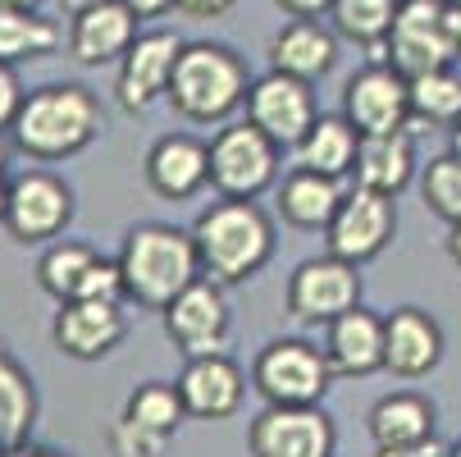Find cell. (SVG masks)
Wrapping results in <instances>:
<instances>
[{"mask_svg":"<svg viewBox=\"0 0 461 457\" xmlns=\"http://www.w3.org/2000/svg\"><path fill=\"white\" fill-rule=\"evenodd\" d=\"M19 105H23L19 74H14V64H5V59H0V128H14V119H19Z\"/></svg>","mask_w":461,"mask_h":457,"instance_id":"cell-35","label":"cell"},{"mask_svg":"<svg viewBox=\"0 0 461 457\" xmlns=\"http://www.w3.org/2000/svg\"><path fill=\"white\" fill-rule=\"evenodd\" d=\"M5 457H64V452H19V448H14V452H5Z\"/></svg>","mask_w":461,"mask_h":457,"instance_id":"cell-45","label":"cell"},{"mask_svg":"<svg viewBox=\"0 0 461 457\" xmlns=\"http://www.w3.org/2000/svg\"><path fill=\"white\" fill-rule=\"evenodd\" d=\"M343 114L357 123V133H393L411 123V78L393 64H370L343 92Z\"/></svg>","mask_w":461,"mask_h":457,"instance_id":"cell-16","label":"cell"},{"mask_svg":"<svg viewBox=\"0 0 461 457\" xmlns=\"http://www.w3.org/2000/svg\"><path fill=\"white\" fill-rule=\"evenodd\" d=\"M398 10H402V0H334L329 19H334V28L348 41L375 46V41H388Z\"/></svg>","mask_w":461,"mask_h":457,"instance_id":"cell-32","label":"cell"},{"mask_svg":"<svg viewBox=\"0 0 461 457\" xmlns=\"http://www.w3.org/2000/svg\"><path fill=\"white\" fill-rule=\"evenodd\" d=\"M275 5L288 14V19H320L334 10V0H275Z\"/></svg>","mask_w":461,"mask_h":457,"instance_id":"cell-37","label":"cell"},{"mask_svg":"<svg viewBox=\"0 0 461 457\" xmlns=\"http://www.w3.org/2000/svg\"><path fill=\"white\" fill-rule=\"evenodd\" d=\"M447 14H452V32H456V46H461V5H447Z\"/></svg>","mask_w":461,"mask_h":457,"instance_id":"cell-43","label":"cell"},{"mask_svg":"<svg viewBox=\"0 0 461 457\" xmlns=\"http://www.w3.org/2000/svg\"><path fill=\"white\" fill-rule=\"evenodd\" d=\"M183 37L178 32H142L128 55L119 59V83H114V101L128 114H147L160 96H169V78L178 64Z\"/></svg>","mask_w":461,"mask_h":457,"instance_id":"cell-14","label":"cell"},{"mask_svg":"<svg viewBox=\"0 0 461 457\" xmlns=\"http://www.w3.org/2000/svg\"><path fill=\"white\" fill-rule=\"evenodd\" d=\"M133 41H138V14L123 0H105V5L74 14V28H69V55L87 64V69L123 59Z\"/></svg>","mask_w":461,"mask_h":457,"instance_id":"cell-18","label":"cell"},{"mask_svg":"<svg viewBox=\"0 0 461 457\" xmlns=\"http://www.w3.org/2000/svg\"><path fill=\"white\" fill-rule=\"evenodd\" d=\"M165 334L183 357H215L229 348V302L220 279H196L165 306Z\"/></svg>","mask_w":461,"mask_h":457,"instance_id":"cell-11","label":"cell"},{"mask_svg":"<svg viewBox=\"0 0 461 457\" xmlns=\"http://www.w3.org/2000/svg\"><path fill=\"white\" fill-rule=\"evenodd\" d=\"M0 174H5V147H0Z\"/></svg>","mask_w":461,"mask_h":457,"instance_id":"cell-48","label":"cell"},{"mask_svg":"<svg viewBox=\"0 0 461 457\" xmlns=\"http://www.w3.org/2000/svg\"><path fill=\"white\" fill-rule=\"evenodd\" d=\"M251 379H256V394L275 407H315L334 384V366H329L324 348L306 339H275L260 348Z\"/></svg>","mask_w":461,"mask_h":457,"instance_id":"cell-5","label":"cell"},{"mask_svg":"<svg viewBox=\"0 0 461 457\" xmlns=\"http://www.w3.org/2000/svg\"><path fill=\"white\" fill-rule=\"evenodd\" d=\"M447 457H461V439H456V443H452V448H447Z\"/></svg>","mask_w":461,"mask_h":457,"instance_id":"cell-47","label":"cell"},{"mask_svg":"<svg viewBox=\"0 0 461 457\" xmlns=\"http://www.w3.org/2000/svg\"><path fill=\"white\" fill-rule=\"evenodd\" d=\"M0 5H23V10H32L37 0H0Z\"/></svg>","mask_w":461,"mask_h":457,"instance_id":"cell-46","label":"cell"},{"mask_svg":"<svg viewBox=\"0 0 461 457\" xmlns=\"http://www.w3.org/2000/svg\"><path fill=\"white\" fill-rule=\"evenodd\" d=\"M247 119L266 133L279 151L284 147H297L311 123L320 119L315 114V96H311V83L306 78H293V74H266L256 78L251 92H247Z\"/></svg>","mask_w":461,"mask_h":457,"instance_id":"cell-12","label":"cell"},{"mask_svg":"<svg viewBox=\"0 0 461 457\" xmlns=\"http://www.w3.org/2000/svg\"><path fill=\"white\" fill-rule=\"evenodd\" d=\"M128 334V320H123V302L110 297H74V302H59L55 324H50V339L64 357L74 361H96L105 352H114Z\"/></svg>","mask_w":461,"mask_h":457,"instance_id":"cell-15","label":"cell"},{"mask_svg":"<svg viewBox=\"0 0 461 457\" xmlns=\"http://www.w3.org/2000/svg\"><path fill=\"white\" fill-rule=\"evenodd\" d=\"M456 59H461V46L452 32L447 0H402L398 19H393V32H388L393 69L416 78V74L443 69V64H456Z\"/></svg>","mask_w":461,"mask_h":457,"instance_id":"cell-6","label":"cell"},{"mask_svg":"<svg viewBox=\"0 0 461 457\" xmlns=\"http://www.w3.org/2000/svg\"><path fill=\"white\" fill-rule=\"evenodd\" d=\"M452 151H456V156H461V119H456V123H452Z\"/></svg>","mask_w":461,"mask_h":457,"instance_id":"cell-44","label":"cell"},{"mask_svg":"<svg viewBox=\"0 0 461 457\" xmlns=\"http://www.w3.org/2000/svg\"><path fill=\"white\" fill-rule=\"evenodd\" d=\"M434 421H438V412L425 394H388L366 416L375 448H402V443L434 439Z\"/></svg>","mask_w":461,"mask_h":457,"instance_id":"cell-26","label":"cell"},{"mask_svg":"<svg viewBox=\"0 0 461 457\" xmlns=\"http://www.w3.org/2000/svg\"><path fill=\"white\" fill-rule=\"evenodd\" d=\"M447 5H461V0H447Z\"/></svg>","mask_w":461,"mask_h":457,"instance_id":"cell-49","label":"cell"},{"mask_svg":"<svg viewBox=\"0 0 461 457\" xmlns=\"http://www.w3.org/2000/svg\"><path fill=\"white\" fill-rule=\"evenodd\" d=\"M393 229H398V202L388 197V192H375V187H352L334 224L324 229L329 238V251L352 260V266H366L375 260L388 242H393Z\"/></svg>","mask_w":461,"mask_h":457,"instance_id":"cell-9","label":"cell"},{"mask_svg":"<svg viewBox=\"0 0 461 457\" xmlns=\"http://www.w3.org/2000/svg\"><path fill=\"white\" fill-rule=\"evenodd\" d=\"M160 448H165L160 434L133 425L128 416H119V421L110 425V452H114V457H160Z\"/></svg>","mask_w":461,"mask_h":457,"instance_id":"cell-34","label":"cell"},{"mask_svg":"<svg viewBox=\"0 0 461 457\" xmlns=\"http://www.w3.org/2000/svg\"><path fill=\"white\" fill-rule=\"evenodd\" d=\"M247 64L238 50L220 41H192L178 50L174 78H169V105L192 123H220L247 101Z\"/></svg>","mask_w":461,"mask_h":457,"instance_id":"cell-4","label":"cell"},{"mask_svg":"<svg viewBox=\"0 0 461 457\" xmlns=\"http://www.w3.org/2000/svg\"><path fill=\"white\" fill-rule=\"evenodd\" d=\"M128 10H133L138 19H160L165 10H174V0H123Z\"/></svg>","mask_w":461,"mask_h":457,"instance_id":"cell-39","label":"cell"},{"mask_svg":"<svg viewBox=\"0 0 461 457\" xmlns=\"http://www.w3.org/2000/svg\"><path fill=\"white\" fill-rule=\"evenodd\" d=\"M279 174V147L247 123L220 128V138L211 142V183L220 187V197H247L256 202Z\"/></svg>","mask_w":461,"mask_h":457,"instance_id":"cell-7","label":"cell"},{"mask_svg":"<svg viewBox=\"0 0 461 457\" xmlns=\"http://www.w3.org/2000/svg\"><path fill=\"white\" fill-rule=\"evenodd\" d=\"M192 242L202 256V270L220 284L251 279L275 256V224L247 197H224L206 206L192 224Z\"/></svg>","mask_w":461,"mask_h":457,"instance_id":"cell-1","label":"cell"},{"mask_svg":"<svg viewBox=\"0 0 461 457\" xmlns=\"http://www.w3.org/2000/svg\"><path fill=\"white\" fill-rule=\"evenodd\" d=\"M147 183L169 202L196 197L211 183V147L192 133H169L147 151Z\"/></svg>","mask_w":461,"mask_h":457,"instance_id":"cell-19","label":"cell"},{"mask_svg":"<svg viewBox=\"0 0 461 457\" xmlns=\"http://www.w3.org/2000/svg\"><path fill=\"white\" fill-rule=\"evenodd\" d=\"M178 394L187 403V416L196 421H224L242 407V370L215 352V357H187L178 375Z\"/></svg>","mask_w":461,"mask_h":457,"instance_id":"cell-20","label":"cell"},{"mask_svg":"<svg viewBox=\"0 0 461 457\" xmlns=\"http://www.w3.org/2000/svg\"><path fill=\"white\" fill-rule=\"evenodd\" d=\"M101 133V105L83 83H50L23 96L14 119V142L32 160H64L92 147Z\"/></svg>","mask_w":461,"mask_h":457,"instance_id":"cell-2","label":"cell"},{"mask_svg":"<svg viewBox=\"0 0 461 457\" xmlns=\"http://www.w3.org/2000/svg\"><path fill=\"white\" fill-rule=\"evenodd\" d=\"M420 202L443 224L461 220V156L456 151H443V156H434L425 165V174H420Z\"/></svg>","mask_w":461,"mask_h":457,"instance_id":"cell-33","label":"cell"},{"mask_svg":"<svg viewBox=\"0 0 461 457\" xmlns=\"http://www.w3.org/2000/svg\"><path fill=\"white\" fill-rule=\"evenodd\" d=\"M447 256L456 260V270H461V220L447 224Z\"/></svg>","mask_w":461,"mask_h":457,"instance_id":"cell-40","label":"cell"},{"mask_svg":"<svg viewBox=\"0 0 461 457\" xmlns=\"http://www.w3.org/2000/svg\"><path fill=\"white\" fill-rule=\"evenodd\" d=\"M74 220V187L50 169H28L10 183L5 229L19 242H50Z\"/></svg>","mask_w":461,"mask_h":457,"instance_id":"cell-10","label":"cell"},{"mask_svg":"<svg viewBox=\"0 0 461 457\" xmlns=\"http://www.w3.org/2000/svg\"><path fill=\"white\" fill-rule=\"evenodd\" d=\"M119 266H123L128 297L151 311H165L187 284L206 275L192 233H183L174 224H138L123 238Z\"/></svg>","mask_w":461,"mask_h":457,"instance_id":"cell-3","label":"cell"},{"mask_svg":"<svg viewBox=\"0 0 461 457\" xmlns=\"http://www.w3.org/2000/svg\"><path fill=\"white\" fill-rule=\"evenodd\" d=\"M348 192L339 187V178L315 174V169H293L279 187V215L293 229H329L339 215Z\"/></svg>","mask_w":461,"mask_h":457,"instance_id":"cell-24","label":"cell"},{"mask_svg":"<svg viewBox=\"0 0 461 457\" xmlns=\"http://www.w3.org/2000/svg\"><path fill=\"white\" fill-rule=\"evenodd\" d=\"M174 5L187 14V19H220V14H229L238 0H174Z\"/></svg>","mask_w":461,"mask_h":457,"instance_id":"cell-36","label":"cell"},{"mask_svg":"<svg viewBox=\"0 0 461 457\" xmlns=\"http://www.w3.org/2000/svg\"><path fill=\"white\" fill-rule=\"evenodd\" d=\"M59 5L69 10V14H83V10H92V5H105V0H59Z\"/></svg>","mask_w":461,"mask_h":457,"instance_id":"cell-41","label":"cell"},{"mask_svg":"<svg viewBox=\"0 0 461 457\" xmlns=\"http://www.w3.org/2000/svg\"><path fill=\"white\" fill-rule=\"evenodd\" d=\"M96 260L101 256L87 242H50L46 256L37 260V279L55 302H69V297L83 293V279H87V270L96 266Z\"/></svg>","mask_w":461,"mask_h":457,"instance_id":"cell-28","label":"cell"},{"mask_svg":"<svg viewBox=\"0 0 461 457\" xmlns=\"http://www.w3.org/2000/svg\"><path fill=\"white\" fill-rule=\"evenodd\" d=\"M55 41H59V32L41 14H32L23 5H0V59H5V64L46 55Z\"/></svg>","mask_w":461,"mask_h":457,"instance_id":"cell-31","label":"cell"},{"mask_svg":"<svg viewBox=\"0 0 461 457\" xmlns=\"http://www.w3.org/2000/svg\"><path fill=\"white\" fill-rule=\"evenodd\" d=\"M270 59L279 74H293V78H324L329 69H334L339 59V41L329 28H320L315 19H293L275 32L270 41Z\"/></svg>","mask_w":461,"mask_h":457,"instance_id":"cell-23","label":"cell"},{"mask_svg":"<svg viewBox=\"0 0 461 457\" xmlns=\"http://www.w3.org/2000/svg\"><path fill=\"white\" fill-rule=\"evenodd\" d=\"M334 421L315 407H266L251 430H247V448L251 457H334Z\"/></svg>","mask_w":461,"mask_h":457,"instance_id":"cell-13","label":"cell"},{"mask_svg":"<svg viewBox=\"0 0 461 457\" xmlns=\"http://www.w3.org/2000/svg\"><path fill=\"white\" fill-rule=\"evenodd\" d=\"M411 114H416L425 128H429V123L452 128V123L461 119V74L452 69V64L411 78Z\"/></svg>","mask_w":461,"mask_h":457,"instance_id":"cell-30","label":"cell"},{"mask_svg":"<svg viewBox=\"0 0 461 457\" xmlns=\"http://www.w3.org/2000/svg\"><path fill=\"white\" fill-rule=\"evenodd\" d=\"M357 147H361V133H357V123L348 114H320L311 123V133L293 151H297V169H315V174H329V178H343L357 165Z\"/></svg>","mask_w":461,"mask_h":457,"instance_id":"cell-25","label":"cell"},{"mask_svg":"<svg viewBox=\"0 0 461 457\" xmlns=\"http://www.w3.org/2000/svg\"><path fill=\"white\" fill-rule=\"evenodd\" d=\"M324 357H329V366H334V375H375V370H384V320L366 306L343 311L339 320H329Z\"/></svg>","mask_w":461,"mask_h":457,"instance_id":"cell-21","label":"cell"},{"mask_svg":"<svg viewBox=\"0 0 461 457\" xmlns=\"http://www.w3.org/2000/svg\"><path fill=\"white\" fill-rule=\"evenodd\" d=\"M37 421V388L32 375L19 366V357L0 343V452L23 448Z\"/></svg>","mask_w":461,"mask_h":457,"instance_id":"cell-27","label":"cell"},{"mask_svg":"<svg viewBox=\"0 0 461 457\" xmlns=\"http://www.w3.org/2000/svg\"><path fill=\"white\" fill-rule=\"evenodd\" d=\"M375 457H447V448L438 439H420V443H402V448H379Z\"/></svg>","mask_w":461,"mask_h":457,"instance_id":"cell-38","label":"cell"},{"mask_svg":"<svg viewBox=\"0 0 461 457\" xmlns=\"http://www.w3.org/2000/svg\"><path fill=\"white\" fill-rule=\"evenodd\" d=\"M411 138L416 133H407V128H393V133H361L357 165H352L357 183L398 197V192L416 178V142Z\"/></svg>","mask_w":461,"mask_h":457,"instance_id":"cell-22","label":"cell"},{"mask_svg":"<svg viewBox=\"0 0 461 457\" xmlns=\"http://www.w3.org/2000/svg\"><path fill=\"white\" fill-rule=\"evenodd\" d=\"M361 306V266L343 256H311L288 279V311L306 324H329L343 311Z\"/></svg>","mask_w":461,"mask_h":457,"instance_id":"cell-8","label":"cell"},{"mask_svg":"<svg viewBox=\"0 0 461 457\" xmlns=\"http://www.w3.org/2000/svg\"><path fill=\"white\" fill-rule=\"evenodd\" d=\"M443 361V330L420 306H398L384 315V370L398 379H420Z\"/></svg>","mask_w":461,"mask_h":457,"instance_id":"cell-17","label":"cell"},{"mask_svg":"<svg viewBox=\"0 0 461 457\" xmlns=\"http://www.w3.org/2000/svg\"><path fill=\"white\" fill-rule=\"evenodd\" d=\"M5 206H10V183H5V174H0V224H5Z\"/></svg>","mask_w":461,"mask_h":457,"instance_id":"cell-42","label":"cell"},{"mask_svg":"<svg viewBox=\"0 0 461 457\" xmlns=\"http://www.w3.org/2000/svg\"><path fill=\"white\" fill-rule=\"evenodd\" d=\"M123 416L133 421V425H142V430H151V434H160V439H169V434L183 425L187 403H183V394H178V384L151 379V384H138L133 394H128Z\"/></svg>","mask_w":461,"mask_h":457,"instance_id":"cell-29","label":"cell"}]
</instances>
